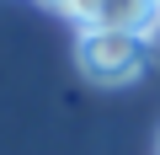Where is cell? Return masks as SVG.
<instances>
[{"instance_id":"obj_4","label":"cell","mask_w":160,"mask_h":155,"mask_svg":"<svg viewBox=\"0 0 160 155\" xmlns=\"http://www.w3.org/2000/svg\"><path fill=\"white\" fill-rule=\"evenodd\" d=\"M155 6H160V0H155Z\"/></svg>"},{"instance_id":"obj_2","label":"cell","mask_w":160,"mask_h":155,"mask_svg":"<svg viewBox=\"0 0 160 155\" xmlns=\"http://www.w3.org/2000/svg\"><path fill=\"white\" fill-rule=\"evenodd\" d=\"M75 16L86 27H112V32H139V38H149L160 27V6L155 0H80Z\"/></svg>"},{"instance_id":"obj_1","label":"cell","mask_w":160,"mask_h":155,"mask_svg":"<svg viewBox=\"0 0 160 155\" xmlns=\"http://www.w3.org/2000/svg\"><path fill=\"white\" fill-rule=\"evenodd\" d=\"M149 59V38L139 32H112V27H86L75 43V64L96 86H128L139 80V70Z\"/></svg>"},{"instance_id":"obj_3","label":"cell","mask_w":160,"mask_h":155,"mask_svg":"<svg viewBox=\"0 0 160 155\" xmlns=\"http://www.w3.org/2000/svg\"><path fill=\"white\" fill-rule=\"evenodd\" d=\"M48 6H53V11H64V16H75V11H80V0H48Z\"/></svg>"}]
</instances>
